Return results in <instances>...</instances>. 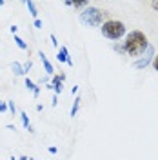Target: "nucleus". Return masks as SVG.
<instances>
[{"mask_svg":"<svg viewBox=\"0 0 158 160\" xmlns=\"http://www.w3.org/2000/svg\"><path fill=\"white\" fill-rule=\"evenodd\" d=\"M122 44H124V51L127 57H142L147 49L149 40L142 31L135 29L126 35V42H122Z\"/></svg>","mask_w":158,"mask_h":160,"instance_id":"obj_1","label":"nucleus"},{"mask_svg":"<svg viewBox=\"0 0 158 160\" xmlns=\"http://www.w3.org/2000/svg\"><path fill=\"white\" fill-rule=\"evenodd\" d=\"M100 31H102V35H104L106 38L113 40V42H116V40H120L122 37L127 35L126 24L120 22V20H107V22H102Z\"/></svg>","mask_w":158,"mask_h":160,"instance_id":"obj_2","label":"nucleus"},{"mask_svg":"<svg viewBox=\"0 0 158 160\" xmlns=\"http://www.w3.org/2000/svg\"><path fill=\"white\" fill-rule=\"evenodd\" d=\"M104 15H106V13L102 9L89 6V8H86V9L78 15V20L84 26H87V28H100V26H102V20H104Z\"/></svg>","mask_w":158,"mask_h":160,"instance_id":"obj_3","label":"nucleus"},{"mask_svg":"<svg viewBox=\"0 0 158 160\" xmlns=\"http://www.w3.org/2000/svg\"><path fill=\"white\" fill-rule=\"evenodd\" d=\"M155 57H156V49H155V46L149 44L147 49H146V53H144L138 60L133 62V68H136V69H146L147 66L153 64V58H155Z\"/></svg>","mask_w":158,"mask_h":160,"instance_id":"obj_4","label":"nucleus"},{"mask_svg":"<svg viewBox=\"0 0 158 160\" xmlns=\"http://www.w3.org/2000/svg\"><path fill=\"white\" fill-rule=\"evenodd\" d=\"M64 80H66V75H64V73H60V75H53V78H51V86H47V88H51V89L55 91L57 97L64 91Z\"/></svg>","mask_w":158,"mask_h":160,"instance_id":"obj_5","label":"nucleus"},{"mask_svg":"<svg viewBox=\"0 0 158 160\" xmlns=\"http://www.w3.org/2000/svg\"><path fill=\"white\" fill-rule=\"evenodd\" d=\"M57 60H58V62H64V64H67L69 68L73 66V58L69 57V51H67V48H66V46H60V48H58Z\"/></svg>","mask_w":158,"mask_h":160,"instance_id":"obj_6","label":"nucleus"},{"mask_svg":"<svg viewBox=\"0 0 158 160\" xmlns=\"http://www.w3.org/2000/svg\"><path fill=\"white\" fill-rule=\"evenodd\" d=\"M38 57H40V60H42V64H44L46 73H47V75H55V68H53V64L49 62V58L44 55V51H38Z\"/></svg>","mask_w":158,"mask_h":160,"instance_id":"obj_7","label":"nucleus"},{"mask_svg":"<svg viewBox=\"0 0 158 160\" xmlns=\"http://www.w3.org/2000/svg\"><path fill=\"white\" fill-rule=\"evenodd\" d=\"M24 86H26V88H27L29 91H33V97H35V98H38V95H40V88L37 86V84H35V82H33V80L26 78V80H24Z\"/></svg>","mask_w":158,"mask_h":160,"instance_id":"obj_8","label":"nucleus"},{"mask_svg":"<svg viewBox=\"0 0 158 160\" xmlns=\"http://www.w3.org/2000/svg\"><path fill=\"white\" fill-rule=\"evenodd\" d=\"M11 71H13L17 77H24V75H26V71H24V66H22L20 62H17V60H15V62H11Z\"/></svg>","mask_w":158,"mask_h":160,"instance_id":"obj_9","label":"nucleus"},{"mask_svg":"<svg viewBox=\"0 0 158 160\" xmlns=\"http://www.w3.org/2000/svg\"><path fill=\"white\" fill-rule=\"evenodd\" d=\"M20 120H22V126L29 131V133H35V129H33V126H31V122H29L27 113H24V111H22V113H20Z\"/></svg>","mask_w":158,"mask_h":160,"instance_id":"obj_10","label":"nucleus"},{"mask_svg":"<svg viewBox=\"0 0 158 160\" xmlns=\"http://www.w3.org/2000/svg\"><path fill=\"white\" fill-rule=\"evenodd\" d=\"M80 104H82V97H75V100H73V108H71V117H77V113H78L80 109Z\"/></svg>","mask_w":158,"mask_h":160,"instance_id":"obj_11","label":"nucleus"},{"mask_svg":"<svg viewBox=\"0 0 158 160\" xmlns=\"http://www.w3.org/2000/svg\"><path fill=\"white\" fill-rule=\"evenodd\" d=\"M26 8L29 9V13H31V17H33V18H35V20L38 18V11H37V4H35V2L27 0V2H26Z\"/></svg>","mask_w":158,"mask_h":160,"instance_id":"obj_12","label":"nucleus"},{"mask_svg":"<svg viewBox=\"0 0 158 160\" xmlns=\"http://www.w3.org/2000/svg\"><path fill=\"white\" fill-rule=\"evenodd\" d=\"M15 44H17V46H18V49H22V51H26V49H27V44H26L24 40L20 38L18 35H15Z\"/></svg>","mask_w":158,"mask_h":160,"instance_id":"obj_13","label":"nucleus"},{"mask_svg":"<svg viewBox=\"0 0 158 160\" xmlns=\"http://www.w3.org/2000/svg\"><path fill=\"white\" fill-rule=\"evenodd\" d=\"M73 8H78V9H86V8H89V2H87V0H84V2H73Z\"/></svg>","mask_w":158,"mask_h":160,"instance_id":"obj_14","label":"nucleus"},{"mask_svg":"<svg viewBox=\"0 0 158 160\" xmlns=\"http://www.w3.org/2000/svg\"><path fill=\"white\" fill-rule=\"evenodd\" d=\"M113 49L116 51V53H120V55H126V51H124V44H115Z\"/></svg>","mask_w":158,"mask_h":160,"instance_id":"obj_15","label":"nucleus"},{"mask_svg":"<svg viewBox=\"0 0 158 160\" xmlns=\"http://www.w3.org/2000/svg\"><path fill=\"white\" fill-rule=\"evenodd\" d=\"M7 111H11V113H13V115H15V113H17V106H15V104H13V102H11V100H7Z\"/></svg>","mask_w":158,"mask_h":160,"instance_id":"obj_16","label":"nucleus"},{"mask_svg":"<svg viewBox=\"0 0 158 160\" xmlns=\"http://www.w3.org/2000/svg\"><path fill=\"white\" fill-rule=\"evenodd\" d=\"M22 66H24V71H26V73H29V69L33 68V62L27 60V62H26V64H22Z\"/></svg>","mask_w":158,"mask_h":160,"instance_id":"obj_17","label":"nucleus"},{"mask_svg":"<svg viewBox=\"0 0 158 160\" xmlns=\"http://www.w3.org/2000/svg\"><path fill=\"white\" fill-rule=\"evenodd\" d=\"M6 111H7V100L6 102L0 100V113H6Z\"/></svg>","mask_w":158,"mask_h":160,"instance_id":"obj_18","label":"nucleus"},{"mask_svg":"<svg viewBox=\"0 0 158 160\" xmlns=\"http://www.w3.org/2000/svg\"><path fill=\"white\" fill-rule=\"evenodd\" d=\"M33 26H35L37 29H40V28L44 26V22H42V20H40V18H37V20H35V22H33Z\"/></svg>","mask_w":158,"mask_h":160,"instance_id":"obj_19","label":"nucleus"},{"mask_svg":"<svg viewBox=\"0 0 158 160\" xmlns=\"http://www.w3.org/2000/svg\"><path fill=\"white\" fill-rule=\"evenodd\" d=\"M49 38H51V44H53V48H58V40H57V37H55V35H51Z\"/></svg>","mask_w":158,"mask_h":160,"instance_id":"obj_20","label":"nucleus"},{"mask_svg":"<svg viewBox=\"0 0 158 160\" xmlns=\"http://www.w3.org/2000/svg\"><path fill=\"white\" fill-rule=\"evenodd\" d=\"M153 68H155V71H158V55L153 58Z\"/></svg>","mask_w":158,"mask_h":160,"instance_id":"obj_21","label":"nucleus"},{"mask_svg":"<svg viewBox=\"0 0 158 160\" xmlns=\"http://www.w3.org/2000/svg\"><path fill=\"white\" fill-rule=\"evenodd\" d=\"M9 31L13 33V35H17V33H18V28H17V26H11V28H9Z\"/></svg>","mask_w":158,"mask_h":160,"instance_id":"obj_22","label":"nucleus"},{"mask_svg":"<svg viewBox=\"0 0 158 160\" xmlns=\"http://www.w3.org/2000/svg\"><path fill=\"white\" fill-rule=\"evenodd\" d=\"M57 100H58V97H57V95H53V102H51V106H53V108L57 106Z\"/></svg>","mask_w":158,"mask_h":160,"instance_id":"obj_23","label":"nucleus"},{"mask_svg":"<svg viewBox=\"0 0 158 160\" xmlns=\"http://www.w3.org/2000/svg\"><path fill=\"white\" fill-rule=\"evenodd\" d=\"M78 93V86H73V89H71V95H77Z\"/></svg>","mask_w":158,"mask_h":160,"instance_id":"obj_24","label":"nucleus"},{"mask_svg":"<svg viewBox=\"0 0 158 160\" xmlns=\"http://www.w3.org/2000/svg\"><path fill=\"white\" fill-rule=\"evenodd\" d=\"M49 153H51V155H55V153H57V148H55V146H53V148H49Z\"/></svg>","mask_w":158,"mask_h":160,"instance_id":"obj_25","label":"nucleus"},{"mask_svg":"<svg viewBox=\"0 0 158 160\" xmlns=\"http://www.w3.org/2000/svg\"><path fill=\"white\" fill-rule=\"evenodd\" d=\"M151 6H153V8H155V9H158V2H153V4H151Z\"/></svg>","mask_w":158,"mask_h":160,"instance_id":"obj_26","label":"nucleus"},{"mask_svg":"<svg viewBox=\"0 0 158 160\" xmlns=\"http://www.w3.org/2000/svg\"><path fill=\"white\" fill-rule=\"evenodd\" d=\"M29 157H18V160H27Z\"/></svg>","mask_w":158,"mask_h":160,"instance_id":"obj_27","label":"nucleus"},{"mask_svg":"<svg viewBox=\"0 0 158 160\" xmlns=\"http://www.w3.org/2000/svg\"><path fill=\"white\" fill-rule=\"evenodd\" d=\"M4 4H6V2H4V0H0V8H2V6H4Z\"/></svg>","mask_w":158,"mask_h":160,"instance_id":"obj_28","label":"nucleus"},{"mask_svg":"<svg viewBox=\"0 0 158 160\" xmlns=\"http://www.w3.org/2000/svg\"><path fill=\"white\" fill-rule=\"evenodd\" d=\"M27 160H37V158H27Z\"/></svg>","mask_w":158,"mask_h":160,"instance_id":"obj_29","label":"nucleus"},{"mask_svg":"<svg viewBox=\"0 0 158 160\" xmlns=\"http://www.w3.org/2000/svg\"><path fill=\"white\" fill-rule=\"evenodd\" d=\"M11 160H15V157H11Z\"/></svg>","mask_w":158,"mask_h":160,"instance_id":"obj_30","label":"nucleus"}]
</instances>
